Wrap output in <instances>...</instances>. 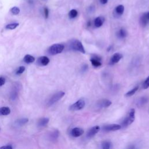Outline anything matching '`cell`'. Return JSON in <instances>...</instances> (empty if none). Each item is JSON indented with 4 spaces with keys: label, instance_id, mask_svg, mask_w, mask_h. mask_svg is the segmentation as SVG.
<instances>
[{
    "label": "cell",
    "instance_id": "6da1fadb",
    "mask_svg": "<svg viewBox=\"0 0 149 149\" xmlns=\"http://www.w3.org/2000/svg\"><path fill=\"white\" fill-rule=\"evenodd\" d=\"M135 119V109L134 108H132L128 112L127 115L124 119L123 122L122 123V125L123 127H126L130 124H132Z\"/></svg>",
    "mask_w": 149,
    "mask_h": 149
},
{
    "label": "cell",
    "instance_id": "7a4b0ae2",
    "mask_svg": "<svg viewBox=\"0 0 149 149\" xmlns=\"http://www.w3.org/2000/svg\"><path fill=\"white\" fill-rule=\"evenodd\" d=\"M69 47L71 49L79 51L83 54L85 53L84 48L81 42L78 40H73L69 44Z\"/></svg>",
    "mask_w": 149,
    "mask_h": 149
},
{
    "label": "cell",
    "instance_id": "3957f363",
    "mask_svg": "<svg viewBox=\"0 0 149 149\" xmlns=\"http://www.w3.org/2000/svg\"><path fill=\"white\" fill-rule=\"evenodd\" d=\"M64 45L61 44H54L50 46L48 51L51 55H56L61 53L64 49Z\"/></svg>",
    "mask_w": 149,
    "mask_h": 149
},
{
    "label": "cell",
    "instance_id": "277c9868",
    "mask_svg": "<svg viewBox=\"0 0 149 149\" xmlns=\"http://www.w3.org/2000/svg\"><path fill=\"white\" fill-rule=\"evenodd\" d=\"M65 92L62 91L56 93L48 100V101L47 102V106L50 107L51 105H53L56 102H57L58 101L61 100L65 95Z\"/></svg>",
    "mask_w": 149,
    "mask_h": 149
},
{
    "label": "cell",
    "instance_id": "5b68a950",
    "mask_svg": "<svg viewBox=\"0 0 149 149\" xmlns=\"http://www.w3.org/2000/svg\"><path fill=\"white\" fill-rule=\"evenodd\" d=\"M85 106V101L83 98H81L75 102L74 104L71 105L69 107V110L72 111H79L84 108Z\"/></svg>",
    "mask_w": 149,
    "mask_h": 149
},
{
    "label": "cell",
    "instance_id": "8992f818",
    "mask_svg": "<svg viewBox=\"0 0 149 149\" xmlns=\"http://www.w3.org/2000/svg\"><path fill=\"white\" fill-rule=\"evenodd\" d=\"M20 88V83H15L13 84V87L12 88V91L10 93V98L12 100H15L18 97V93L19 90Z\"/></svg>",
    "mask_w": 149,
    "mask_h": 149
},
{
    "label": "cell",
    "instance_id": "52a82bcc",
    "mask_svg": "<svg viewBox=\"0 0 149 149\" xmlns=\"http://www.w3.org/2000/svg\"><path fill=\"white\" fill-rule=\"evenodd\" d=\"M121 127L122 126L118 124H110L104 126L102 127V130L105 132L115 131L120 129Z\"/></svg>",
    "mask_w": 149,
    "mask_h": 149
},
{
    "label": "cell",
    "instance_id": "ba28073f",
    "mask_svg": "<svg viewBox=\"0 0 149 149\" xmlns=\"http://www.w3.org/2000/svg\"><path fill=\"white\" fill-rule=\"evenodd\" d=\"M112 104V102L107 99H102L97 102L96 105L99 108H107Z\"/></svg>",
    "mask_w": 149,
    "mask_h": 149
},
{
    "label": "cell",
    "instance_id": "9c48e42d",
    "mask_svg": "<svg viewBox=\"0 0 149 149\" xmlns=\"http://www.w3.org/2000/svg\"><path fill=\"white\" fill-rule=\"evenodd\" d=\"M101 61V58L98 55L92 56L90 59V61L91 62L92 65L95 68H97L101 66L102 63Z\"/></svg>",
    "mask_w": 149,
    "mask_h": 149
},
{
    "label": "cell",
    "instance_id": "30bf717a",
    "mask_svg": "<svg viewBox=\"0 0 149 149\" xmlns=\"http://www.w3.org/2000/svg\"><path fill=\"white\" fill-rule=\"evenodd\" d=\"M149 101V97L147 96H143L137 99L136 101V105L138 107H141L146 104Z\"/></svg>",
    "mask_w": 149,
    "mask_h": 149
},
{
    "label": "cell",
    "instance_id": "8fae6325",
    "mask_svg": "<svg viewBox=\"0 0 149 149\" xmlns=\"http://www.w3.org/2000/svg\"><path fill=\"white\" fill-rule=\"evenodd\" d=\"M100 126H94L93 127H92L91 128H90L87 133L86 136L88 138H91L93 137H94L99 131H100Z\"/></svg>",
    "mask_w": 149,
    "mask_h": 149
},
{
    "label": "cell",
    "instance_id": "7c38bea8",
    "mask_svg": "<svg viewBox=\"0 0 149 149\" xmlns=\"http://www.w3.org/2000/svg\"><path fill=\"white\" fill-rule=\"evenodd\" d=\"M123 56L121 54L116 52L115 53L111 58L110 59V62H109V64L110 65H113L115 64L116 63H118L122 58Z\"/></svg>",
    "mask_w": 149,
    "mask_h": 149
},
{
    "label": "cell",
    "instance_id": "4fadbf2b",
    "mask_svg": "<svg viewBox=\"0 0 149 149\" xmlns=\"http://www.w3.org/2000/svg\"><path fill=\"white\" fill-rule=\"evenodd\" d=\"M84 133V130L80 127H74L70 131V134L74 137L80 136Z\"/></svg>",
    "mask_w": 149,
    "mask_h": 149
},
{
    "label": "cell",
    "instance_id": "5bb4252c",
    "mask_svg": "<svg viewBox=\"0 0 149 149\" xmlns=\"http://www.w3.org/2000/svg\"><path fill=\"white\" fill-rule=\"evenodd\" d=\"M124 9H125V8L123 6V5H118L115 9V15H117L118 16H121L123 13V12H124Z\"/></svg>",
    "mask_w": 149,
    "mask_h": 149
},
{
    "label": "cell",
    "instance_id": "9a60e30c",
    "mask_svg": "<svg viewBox=\"0 0 149 149\" xmlns=\"http://www.w3.org/2000/svg\"><path fill=\"white\" fill-rule=\"evenodd\" d=\"M38 63L40 65H42V66H46L47 65L49 62V59L45 56H41L38 58Z\"/></svg>",
    "mask_w": 149,
    "mask_h": 149
},
{
    "label": "cell",
    "instance_id": "2e32d148",
    "mask_svg": "<svg viewBox=\"0 0 149 149\" xmlns=\"http://www.w3.org/2000/svg\"><path fill=\"white\" fill-rule=\"evenodd\" d=\"M104 22V18L102 16H98L96 17L94 20V26L96 27H101Z\"/></svg>",
    "mask_w": 149,
    "mask_h": 149
},
{
    "label": "cell",
    "instance_id": "e0dca14e",
    "mask_svg": "<svg viewBox=\"0 0 149 149\" xmlns=\"http://www.w3.org/2000/svg\"><path fill=\"white\" fill-rule=\"evenodd\" d=\"M49 118H42L38 121V126L42 127L45 126L49 122Z\"/></svg>",
    "mask_w": 149,
    "mask_h": 149
},
{
    "label": "cell",
    "instance_id": "ac0fdd59",
    "mask_svg": "<svg viewBox=\"0 0 149 149\" xmlns=\"http://www.w3.org/2000/svg\"><path fill=\"white\" fill-rule=\"evenodd\" d=\"M59 135V132L58 130H55L49 134V139L51 141H55L57 140Z\"/></svg>",
    "mask_w": 149,
    "mask_h": 149
},
{
    "label": "cell",
    "instance_id": "d6986e66",
    "mask_svg": "<svg viewBox=\"0 0 149 149\" xmlns=\"http://www.w3.org/2000/svg\"><path fill=\"white\" fill-rule=\"evenodd\" d=\"M117 37L119 38H123L127 36V31L123 28H121L117 32Z\"/></svg>",
    "mask_w": 149,
    "mask_h": 149
},
{
    "label": "cell",
    "instance_id": "ffe728a7",
    "mask_svg": "<svg viewBox=\"0 0 149 149\" xmlns=\"http://www.w3.org/2000/svg\"><path fill=\"white\" fill-rule=\"evenodd\" d=\"M23 61L26 63H33L34 62L35 58L31 55L27 54L24 56V57L23 58Z\"/></svg>",
    "mask_w": 149,
    "mask_h": 149
},
{
    "label": "cell",
    "instance_id": "44dd1931",
    "mask_svg": "<svg viewBox=\"0 0 149 149\" xmlns=\"http://www.w3.org/2000/svg\"><path fill=\"white\" fill-rule=\"evenodd\" d=\"M10 113V109L8 107H2L0 108L1 115H8Z\"/></svg>",
    "mask_w": 149,
    "mask_h": 149
},
{
    "label": "cell",
    "instance_id": "7402d4cb",
    "mask_svg": "<svg viewBox=\"0 0 149 149\" xmlns=\"http://www.w3.org/2000/svg\"><path fill=\"white\" fill-rule=\"evenodd\" d=\"M149 22V20L148 19L147 16H146V13H144L141 18H140V23L143 26H145L147 24V23Z\"/></svg>",
    "mask_w": 149,
    "mask_h": 149
},
{
    "label": "cell",
    "instance_id": "603a6c76",
    "mask_svg": "<svg viewBox=\"0 0 149 149\" xmlns=\"http://www.w3.org/2000/svg\"><path fill=\"white\" fill-rule=\"evenodd\" d=\"M101 147L103 149H109L112 148V143L110 141H103L101 143Z\"/></svg>",
    "mask_w": 149,
    "mask_h": 149
},
{
    "label": "cell",
    "instance_id": "cb8c5ba5",
    "mask_svg": "<svg viewBox=\"0 0 149 149\" xmlns=\"http://www.w3.org/2000/svg\"><path fill=\"white\" fill-rule=\"evenodd\" d=\"M28 121H29V119L27 118H22L17 120L15 122V123L16 124L17 126H22L25 123H26L27 122H28Z\"/></svg>",
    "mask_w": 149,
    "mask_h": 149
},
{
    "label": "cell",
    "instance_id": "d4e9b609",
    "mask_svg": "<svg viewBox=\"0 0 149 149\" xmlns=\"http://www.w3.org/2000/svg\"><path fill=\"white\" fill-rule=\"evenodd\" d=\"M139 88V87L138 86H136L135 87H134L133 88H132V90H130V91H129L128 92H127L126 94H125V96L126 97H131L133 95H134L135 94V93L137 91Z\"/></svg>",
    "mask_w": 149,
    "mask_h": 149
},
{
    "label": "cell",
    "instance_id": "484cf974",
    "mask_svg": "<svg viewBox=\"0 0 149 149\" xmlns=\"http://www.w3.org/2000/svg\"><path fill=\"white\" fill-rule=\"evenodd\" d=\"M18 26H19V23H10V24H7L5 26V28L6 29L13 30V29H16Z\"/></svg>",
    "mask_w": 149,
    "mask_h": 149
},
{
    "label": "cell",
    "instance_id": "4316f807",
    "mask_svg": "<svg viewBox=\"0 0 149 149\" xmlns=\"http://www.w3.org/2000/svg\"><path fill=\"white\" fill-rule=\"evenodd\" d=\"M78 14L77 11L76 9H72L71 10H70V12H69V17L70 19H73L74 17H76L77 16Z\"/></svg>",
    "mask_w": 149,
    "mask_h": 149
},
{
    "label": "cell",
    "instance_id": "83f0119b",
    "mask_svg": "<svg viewBox=\"0 0 149 149\" xmlns=\"http://www.w3.org/2000/svg\"><path fill=\"white\" fill-rule=\"evenodd\" d=\"M10 12L14 15H17L20 12V9L17 6H14L10 9Z\"/></svg>",
    "mask_w": 149,
    "mask_h": 149
},
{
    "label": "cell",
    "instance_id": "f1b7e54d",
    "mask_svg": "<svg viewBox=\"0 0 149 149\" xmlns=\"http://www.w3.org/2000/svg\"><path fill=\"white\" fill-rule=\"evenodd\" d=\"M149 87V76L147 77V78L144 80V81L143 83V88L144 89H147Z\"/></svg>",
    "mask_w": 149,
    "mask_h": 149
},
{
    "label": "cell",
    "instance_id": "f546056e",
    "mask_svg": "<svg viewBox=\"0 0 149 149\" xmlns=\"http://www.w3.org/2000/svg\"><path fill=\"white\" fill-rule=\"evenodd\" d=\"M24 70H25V67L23 66H22L18 68V69L16 72V73L17 74H20L23 73Z\"/></svg>",
    "mask_w": 149,
    "mask_h": 149
},
{
    "label": "cell",
    "instance_id": "4dcf8cb0",
    "mask_svg": "<svg viewBox=\"0 0 149 149\" xmlns=\"http://www.w3.org/2000/svg\"><path fill=\"white\" fill-rule=\"evenodd\" d=\"M88 68V65L87 64H84L81 66V71L82 73H84L85 72H86Z\"/></svg>",
    "mask_w": 149,
    "mask_h": 149
},
{
    "label": "cell",
    "instance_id": "1f68e13d",
    "mask_svg": "<svg viewBox=\"0 0 149 149\" xmlns=\"http://www.w3.org/2000/svg\"><path fill=\"white\" fill-rule=\"evenodd\" d=\"M44 15H45V18H48V15H49V11H48V9L47 8H44Z\"/></svg>",
    "mask_w": 149,
    "mask_h": 149
},
{
    "label": "cell",
    "instance_id": "d6a6232c",
    "mask_svg": "<svg viewBox=\"0 0 149 149\" xmlns=\"http://www.w3.org/2000/svg\"><path fill=\"white\" fill-rule=\"evenodd\" d=\"M5 83V79L3 77H0V87L3 86Z\"/></svg>",
    "mask_w": 149,
    "mask_h": 149
},
{
    "label": "cell",
    "instance_id": "836d02e7",
    "mask_svg": "<svg viewBox=\"0 0 149 149\" xmlns=\"http://www.w3.org/2000/svg\"><path fill=\"white\" fill-rule=\"evenodd\" d=\"M0 148H4V149H12V147L10 146H2Z\"/></svg>",
    "mask_w": 149,
    "mask_h": 149
},
{
    "label": "cell",
    "instance_id": "e575fe53",
    "mask_svg": "<svg viewBox=\"0 0 149 149\" xmlns=\"http://www.w3.org/2000/svg\"><path fill=\"white\" fill-rule=\"evenodd\" d=\"M100 2L102 4H105V3H107L108 0H100Z\"/></svg>",
    "mask_w": 149,
    "mask_h": 149
},
{
    "label": "cell",
    "instance_id": "d590c367",
    "mask_svg": "<svg viewBox=\"0 0 149 149\" xmlns=\"http://www.w3.org/2000/svg\"><path fill=\"white\" fill-rule=\"evenodd\" d=\"M146 16H147V17L148 19L149 20V12H147V13H146Z\"/></svg>",
    "mask_w": 149,
    "mask_h": 149
}]
</instances>
